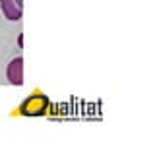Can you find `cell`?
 I'll return each mask as SVG.
<instances>
[{
  "instance_id": "cell-1",
  "label": "cell",
  "mask_w": 155,
  "mask_h": 145,
  "mask_svg": "<svg viewBox=\"0 0 155 145\" xmlns=\"http://www.w3.org/2000/svg\"><path fill=\"white\" fill-rule=\"evenodd\" d=\"M47 106H48V101L45 95H33L21 103L19 112L25 114V116H39V114L47 112Z\"/></svg>"
},
{
  "instance_id": "cell-3",
  "label": "cell",
  "mask_w": 155,
  "mask_h": 145,
  "mask_svg": "<svg viewBox=\"0 0 155 145\" xmlns=\"http://www.w3.org/2000/svg\"><path fill=\"white\" fill-rule=\"evenodd\" d=\"M6 76H8V81L12 85H21L23 83V58L21 56L14 58V60L8 64Z\"/></svg>"
},
{
  "instance_id": "cell-2",
  "label": "cell",
  "mask_w": 155,
  "mask_h": 145,
  "mask_svg": "<svg viewBox=\"0 0 155 145\" xmlns=\"http://www.w3.org/2000/svg\"><path fill=\"white\" fill-rule=\"evenodd\" d=\"M0 8L8 19L18 21V19H21L23 14V0H0Z\"/></svg>"
}]
</instances>
